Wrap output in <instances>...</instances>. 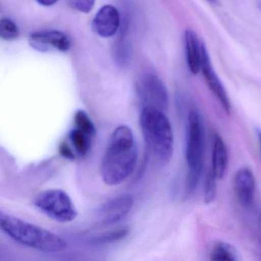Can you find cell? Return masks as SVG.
Masks as SVG:
<instances>
[{
    "label": "cell",
    "mask_w": 261,
    "mask_h": 261,
    "mask_svg": "<svg viewBox=\"0 0 261 261\" xmlns=\"http://www.w3.org/2000/svg\"><path fill=\"white\" fill-rule=\"evenodd\" d=\"M0 227L18 244L39 251L57 253L67 247L66 241L56 233L8 214H0Z\"/></svg>",
    "instance_id": "obj_2"
},
{
    "label": "cell",
    "mask_w": 261,
    "mask_h": 261,
    "mask_svg": "<svg viewBox=\"0 0 261 261\" xmlns=\"http://www.w3.org/2000/svg\"><path fill=\"white\" fill-rule=\"evenodd\" d=\"M256 134H257L258 140H259V148H260L261 152V130L259 129H256Z\"/></svg>",
    "instance_id": "obj_24"
},
{
    "label": "cell",
    "mask_w": 261,
    "mask_h": 261,
    "mask_svg": "<svg viewBox=\"0 0 261 261\" xmlns=\"http://www.w3.org/2000/svg\"><path fill=\"white\" fill-rule=\"evenodd\" d=\"M59 152L64 158L69 160H75L76 155H77L74 152V149H72L69 144L65 141L61 143L60 146H59Z\"/></svg>",
    "instance_id": "obj_22"
},
{
    "label": "cell",
    "mask_w": 261,
    "mask_h": 261,
    "mask_svg": "<svg viewBox=\"0 0 261 261\" xmlns=\"http://www.w3.org/2000/svg\"><path fill=\"white\" fill-rule=\"evenodd\" d=\"M233 190L240 204L244 207L253 204L256 189V181L253 172L249 168L240 169L233 178Z\"/></svg>",
    "instance_id": "obj_10"
},
{
    "label": "cell",
    "mask_w": 261,
    "mask_h": 261,
    "mask_svg": "<svg viewBox=\"0 0 261 261\" xmlns=\"http://www.w3.org/2000/svg\"><path fill=\"white\" fill-rule=\"evenodd\" d=\"M30 45L42 53L57 50L68 51L71 48L69 38L57 30H43L33 33L30 38Z\"/></svg>",
    "instance_id": "obj_8"
},
{
    "label": "cell",
    "mask_w": 261,
    "mask_h": 261,
    "mask_svg": "<svg viewBox=\"0 0 261 261\" xmlns=\"http://www.w3.org/2000/svg\"><path fill=\"white\" fill-rule=\"evenodd\" d=\"M68 138L77 155L85 157L89 153L94 139L76 127L70 131Z\"/></svg>",
    "instance_id": "obj_14"
},
{
    "label": "cell",
    "mask_w": 261,
    "mask_h": 261,
    "mask_svg": "<svg viewBox=\"0 0 261 261\" xmlns=\"http://www.w3.org/2000/svg\"><path fill=\"white\" fill-rule=\"evenodd\" d=\"M74 122L76 128L85 133L91 138H95L96 134H97L95 125L85 111L82 110L77 111L74 114Z\"/></svg>",
    "instance_id": "obj_17"
},
{
    "label": "cell",
    "mask_w": 261,
    "mask_h": 261,
    "mask_svg": "<svg viewBox=\"0 0 261 261\" xmlns=\"http://www.w3.org/2000/svg\"><path fill=\"white\" fill-rule=\"evenodd\" d=\"M257 8L259 9V11H261V0L258 1Z\"/></svg>",
    "instance_id": "obj_25"
},
{
    "label": "cell",
    "mask_w": 261,
    "mask_h": 261,
    "mask_svg": "<svg viewBox=\"0 0 261 261\" xmlns=\"http://www.w3.org/2000/svg\"><path fill=\"white\" fill-rule=\"evenodd\" d=\"M217 177L210 170L206 180L205 188H204V202L210 204L215 201L217 195Z\"/></svg>",
    "instance_id": "obj_19"
},
{
    "label": "cell",
    "mask_w": 261,
    "mask_h": 261,
    "mask_svg": "<svg viewBox=\"0 0 261 261\" xmlns=\"http://www.w3.org/2000/svg\"><path fill=\"white\" fill-rule=\"evenodd\" d=\"M137 91L143 108H156L165 112L169 105V95L164 83L155 74L143 76L137 84Z\"/></svg>",
    "instance_id": "obj_6"
},
{
    "label": "cell",
    "mask_w": 261,
    "mask_h": 261,
    "mask_svg": "<svg viewBox=\"0 0 261 261\" xmlns=\"http://www.w3.org/2000/svg\"><path fill=\"white\" fill-rule=\"evenodd\" d=\"M33 204L41 212L58 222H71L77 216V211L72 200L62 189H47L39 192L33 199Z\"/></svg>",
    "instance_id": "obj_5"
},
{
    "label": "cell",
    "mask_w": 261,
    "mask_h": 261,
    "mask_svg": "<svg viewBox=\"0 0 261 261\" xmlns=\"http://www.w3.org/2000/svg\"><path fill=\"white\" fill-rule=\"evenodd\" d=\"M227 166L228 153L225 143L219 134H215L212 153V167L211 170L219 180L225 175Z\"/></svg>",
    "instance_id": "obj_13"
},
{
    "label": "cell",
    "mask_w": 261,
    "mask_h": 261,
    "mask_svg": "<svg viewBox=\"0 0 261 261\" xmlns=\"http://www.w3.org/2000/svg\"><path fill=\"white\" fill-rule=\"evenodd\" d=\"M118 10L111 5L103 6L94 16L93 29L98 36L109 38L114 36L120 27Z\"/></svg>",
    "instance_id": "obj_11"
},
{
    "label": "cell",
    "mask_w": 261,
    "mask_h": 261,
    "mask_svg": "<svg viewBox=\"0 0 261 261\" xmlns=\"http://www.w3.org/2000/svg\"><path fill=\"white\" fill-rule=\"evenodd\" d=\"M201 51H202V59H201V70L202 71L203 76L205 79L206 83L211 91H212L215 97L218 99L224 111L227 114H230L231 105H230L228 95H227L224 85L221 83V80L217 75L216 72L212 66L210 56H209L205 44L201 43Z\"/></svg>",
    "instance_id": "obj_9"
},
{
    "label": "cell",
    "mask_w": 261,
    "mask_h": 261,
    "mask_svg": "<svg viewBox=\"0 0 261 261\" xmlns=\"http://www.w3.org/2000/svg\"><path fill=\"white\" fill-rule=\"evenodd\" d=\"M138 160V149L129 126H117L111 137L101 163V177L105 184H121L130 176Z\"/></svg>",
    "instance_id": "obj_1"
},
{
    "label": "cell",
    "mask_w": 261,
    "mask_h": 261,
    "mask_svg": "<svg viewBox=\"0 0 261 261\" xmlns=\"http://www.w3.org/2000/svg\"><path fill=\"white\" fill-rule=\"evenodd\" d=\"M140 127L149 150L160 164L166 166L173 155L174 135L172 125L163 111L143 108Z\"/></svg>",
    "instance_id": "obj_3"
},
{
    "label": "cell",
    "mask_w": 261,
    "mask_h": 261,
    "mask_svg": "<svg viewBox=\"0 0 261 261\" xmlns=\"http://www.w3.org/2000/svg\"><path fill=\"white\" fill-rule=\"evenodd\" d=\"M210 3H216V0H207Z\"/></svg>",
    "instance_id": "obj_26"
},
{
    "label": "cell",
    "mask_w": 261,
    "mask_h": 261,
    "mask_svg": "<svg viewBox=\"0 0 261 261\" xmlns=\"http://www.w3.org/2000/svg\"><path fill=\"white\" fill-rule=\"evenodd\" d=\"M134 204L130 195H120L108 200L96 212L94 227H108L119 222L130 212Z\"/></svg>",
    "instance_id": "obj_7"
},
{
    "label": "cell",
    "mask_w": 261,
    "mask_h": 261,
    "mask_svg": "<svg viewBox=\"0 0 261 261\" xmlns=\"http://www.w3.org/2000/svg\"><path fill=\"white\" fill-rule=\"evenodd\" d=\"M212 260L236 261L239 259L236 249L226 242H218L214 246L211 253Z\"/></svg>",
    "instance_id": "obj_15"
},
{
    "label": "cell",
    "mask_w": 261,
    "mask_h": 261,
    "mask_svg": "<svg viewBox=\"0 0 261 261\" xmlns=\"http://www.w3.org/2000/svg\"><path fill=\"white\" fill-rule=\"evenodd\" d=\"M184 39L188 67L192 74H197L201 68V43L198 40L196 33L191 30L185 32Z\"/></svg>",
    "instance_id": "obj_12"
},
{
    "label": "cell",
    "mask_w": 261,
    "mask_h": 261,
    "mask_svg": "<svg viewBox=\"0 0 261 261\" xmlns=\"http://www.w3.org/2000/svg\"><path fill=\"white\" fill-rule=\"evenodd\" d=\"M0 36L4 40L13 41L19 36V29L11 19H2L0 21Z\"/></svg>",
    "instance_id": "obj_18"
},
{
    "label": "cell",
    "mask_w": 261,
    "mask_h": 261,
    "mask_svg": "<svg viewBox=\"0 0 261 261\" xmlns=\"http://www.w3.org/2000/svg\"><path fill=\"white\" fill-rule=\"evenodd\" d=\"M36 1L44 7H51L55 5L59 0H36Z\"/></svg>",
    "instance_id": "obj_23"
},
{
    "label": "cell",
    "mask_w": 261,
    "mask_h": 261,
    "mask_svg": "<svg viewBox=\"0 0 261 261\" xmlns=\"http://www.w3.org/2000/svg\"><path fill=\"white\" fill-rule=\"evenodd\" d=\"M113 57L119 66H127L132 59V48L130 44L123 39L117 41L113 48Z\"/></svg>",
    "instance_id": "obj_16"
},
{
    "label": "cell",
    "mask_w": 261,
    "mask_h": 261,
    "mask_svg": "<svg viewBox=\"0 0 261 261\" xmlns=\"http://www.w3.org/2000/svg\"><path fill=\"white\" fill-rule=\"evenodd\" d=\"M71 8L83 13H89L94 8L95 0H67Z\"/></svg>",
    "instance_id": "obj_21"
},
{
    "label": "cell",
    "mask_w": 261,
    "mask_h": 261,
    "mask_svg": "<svg viewBox=\"0 0 261 261\" xmlns=\"http://www.w3.org/2000/svg\"><path fill=\"white\" fill-rule=\"evenodd\" d=\"M204 134L202 118L197 110H191L188 117L186 158L188 165L186 195H192L202 172L204 163Z\"/></svg>",
    "instance_id": "obj_4"
},
{
    "label": "cell",
    "mask_w": 261,
    "mask_h": 261,
    "mask_svg": "<svg viewBox=\"0 0 261 261\" xmlns=\"http://www.w3.org/2000/svg\"><path fill=\"white\" fill-rule=\"evenodd\" d=\"M128 234V229L122 228L120 230H114V231L108 232L103 234L95 237L94 241L95 243L100 244H107V243H112L114 241H118L124 238Z\"/></svg>",
    "instance_id": "obj_20"
}]
</instances>
